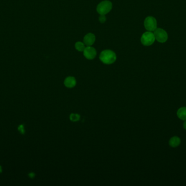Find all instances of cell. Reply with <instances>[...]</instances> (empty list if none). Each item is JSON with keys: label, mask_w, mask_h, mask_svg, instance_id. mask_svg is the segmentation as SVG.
I'll return each mask as SVG.
<instances>
[{"label": "cell", "mask_w": 186, "mask_h": 186, "mask_svg": "<svg viewBox=\"0 0 186 186\" xmlns=\"http://www.w3.org/2000/svg\"><path fill=\"white\" fill-rule=\"evenodd\" d=\"M2 172V168H1V166H0V173Z\"/></svg>", "instance_id": "2e32d148"}, {"label": "cell", "mask_w": 186, "mask_h": 186, "mask_svg": "<svg viewBox=\"0 0 186 186\" xmlns=\"http://www.w3.org/2000/svg\"><path fill=\"white\" fill-rule=\"evenodd\" d=\"M64 84L66 87L73 88L76 85V80L73 77H68L65 78Z\"/></svg>", "instance_id": "ba28073f"}, {"label": "cell", "mask_w": 186, "mask_h": 186, "mask_svg": "<svg viewBox=\"0 0 186 186\" xmlns=\"http://www.w3.org/2000/svg\"><path fill=\"white\" fill-rule=\"evenodd\" d=\"M80 115L77 114H71L70 116V120L73 122H77L80 120Z\"/></svg>", "instance_id": "7c38bea8"}, {"label": "cell", "mask_w": 186, "mask_h": 186, "mask_svg": "<svg viewBox=\"0 0 186 186\" xmlns=\"http://www.w3.org/2000/svg\"><path fill=\"white\" fill-rule=\"evenodd\" d=\"M178 117L183 121L186 120V107H181L177 111Z\"/></svg>", "instance_id": "30bf717a"}, {"label": "cell", "mask_w": 186, "mask_h": 186, "mask_svg": "<svg viewBox=\"0 0 186 186\" xmlns=\"http://www.w3.org/2000/svg\"><path fill=\"white\" fill-rule=\"evenodd\" d=\"M112 9V3L111 1L105 0L100 2L97 5L96 10L100 15H106Z\"/></svg>", "instance_id": "7a4b0ae2"}, {"label": "cell", "mask_w": 186, "mask_h": 186, "mask_svg": "<svg viewBox=\"0 0 186 186\" xmlns=\"http://www.w3.org/2000/svg\"><path fill=\"white\" fill-rule=\"evenodd\" d=\"M169 144L172 147H178L181 144V139L178 137H173L170 139Z\"/></svg>", "instance_id": "9c48e42d"}, {"label": "cell", "mask_w": 186, "mask_h": 186, "mask_svg": "<svg viewBox=\"0 0 186 186\" xmlns=\"http://www.w3.org/2000/svg\"><path fill=\"white\" fill-rule=\"evenodd\" d=\"M83 55L88 60H93L96 56V51L95 49L91 46H87L83 51Z\"/></svg>", "instance_id": "8992f818"}, {"label": "cell", "mask_w": 186, "mask_h": 186, "mask_svg": "<svg viewBox=\"0 0 186 186\" xmlns=\"http://www.w3.org/2000/svg\"><path fill=\"white\" fill-rule=\"evenodd\" d=\"M30 178H33L35 176V174L33 173H30Z\"/></svg>", "instance_id": "9a60e30c"}, {"label": "cell", "mask_w": 186, "mask_h": 186, "mask_svg": "<svg viewBox=\"0 0 186 186\" xmlns=\"http://www.w3.org/2000/svg\"><path fill=\"white\" fill-rule=\"evenodd\" d=\"M75 47L76 49L78 52H83L84 49L86 48L85 44L81 42H76L75 45Z\"/></svg>", "instance_id": "8fae6325"}, {"label": "cell", "mask_w": 186, "mask_h": 186, "mask_svg": "<svg viewBox=\"0 0 186 186\" xmlns=\"http://www.w3.org/2000/svg\"><path fill=\"white\" fill-rule=\"evenodd\" d=\"M99 21L101 23H104L106 21V18L105 15H100L99 17Z\"/></svg>", "instance_id": "4fadbf2b"}, {"label": "cell", "mask_w": 186, "mask_h": 186, "mask_svg": "<svg viewBox=\"0 0 186 186\" xmlns=\"http://www.w3.org/2000/svg\"><path fill=\"white\" fill-rule=\"evenodd\" d=\"M183 128L186 130V120H185V121L183 123Z\"/></svg>", "instance_id": "5bb4252c"}, {"label": "cell", "mask_w": 186, "mask_h": 186, "mask_svg": "<svg viewBox=\"0 0 186 186\" xmlns=\"http://www.w3.org/2000/svg\"><path fill=\"white\" fill-rule=\"evenodd\" d=\"M144 26L149 31H154L157 29V21L155 17H148L145 19Z\"/></svg>", "instance_id": "5b68a950"}, {"label": "cell", "mask_w": 186, "mask_h": 186, "mask_svg": "<svg viewBox=\"0 0 186 186\" xmlns=\"http://www.w3.org/2000/svg\"><path fill=\"white\" fill-rule=\"evenodd\" d=\"M155 37L151 32H146L141 37V42L145 46H150L154 43Z\"/></svg>", "instance_id": "3957f363"}, {"label": "cell", "mask_w": 186, "mask_h": 186, "mask_svg": "<svg viewBox=\"0 0 186 186\" xmlns=\"http://www.w3.org/2000/svg\"><path fill=\"white\" fill-rule=\"evenodd\" d=\"M99 58L102 63L111 65L116 61L117 55L115 52L111 50H104L101 52Z\"/></svg>", "instance_id": "6da1fadb"}, {"label": "cell", "mask_w": 186, "mask_h": 186, "mask_svg": "<svg viewBox=\"0 0 186 186\" xmlns=\"http://www.w3.org/2000/svg\"><path fill=\"white\" fill-rule=\"evenodd\" d=\"M95 41V35L91 33H89L86 35L83 38L84 44L87 46H91Z\"/></svg>", "instance_id": "52a82bcc"}, {"label": "cell", "mask_w": 186, "mask_h": 186, "mask_svg": "<svg viewBox=\"0 0 186 186\" xmlns=\"http://www.w3.org/2000/svg\"><path fill=\"white\" fill-rule=\"evenodd\" d=\"M154 36L156 40L160 43H165L168 39V34L162 29H156L154 31Z\"/></svg>", "instance_id": "277c9868"}]
</instances>
